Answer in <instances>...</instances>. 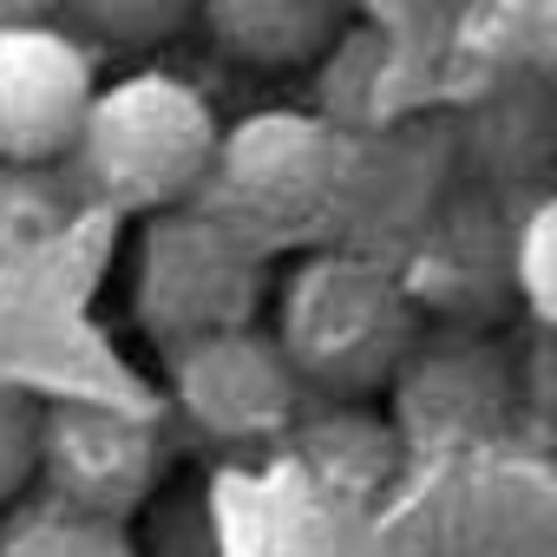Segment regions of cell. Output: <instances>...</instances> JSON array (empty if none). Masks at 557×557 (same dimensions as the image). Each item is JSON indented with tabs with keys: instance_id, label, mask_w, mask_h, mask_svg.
I'll return each mask as SVG.
<instances>
[{
	"instance_id": "obj_11",
	"label": "cell",
	"mask_w": 557,
	"mask_h": 557,
	"mask_svg": "<svg viewBox=\"0 0 557 557\" xmlns=\"http://www.w3.org/2000/svg\"><path fill=\"white\" fill-rule=\"evenodd\" d=\"M47 459V400L0 381V505H14Z\"/></svg>"
},
{
	"instance_id": "obj_13",
	"label": "cell",
	"mask_w": 557,
	"mask_h": 557,
	"mask_svg": "<svg viewBox=\"0 0 557 557\" xmlns=\"http://www.w3.org/2000/svg\"><path fill=\"white\" fill-rule=\"evenodd\" d=\"M524 40L557 73V0H524Z\"/></svg>"
},
{
	"instance_id": "obj_9",
	"label": "cell",
	"mask_w": 557,
	"mask_h": 557,
	"mask_svg": "<svg viewBox=\"0 0 557 557\" xmlns=\"http://www.w3.org/2000/svg\"><path fill=\"white\" fill-rule=\"evenodd\" d=\"M0 557H138L125 524L119 518H99V511H40L27 524H14L0 537Z\"/></svg>"
},
{
	"instance_id": "obj_10",
	"label": "cell",
	"mask_w": 557,
	"mask_h": 557,
	"mask_svg": "<svg viewBox=\"0 0 557 557\" xmlns=\"http://www.w3.org/2000/svg\"><path fill=\"white\" fill-rule=\"evenodd\" d=\"M66 8L79 14L92 40L125 47V53H151L197 21V0H66Z\"/></svg>"
},
{
	"instance_id": "obj_2",
	"label": "cell",
	"mask_w": 557,
	"mask_h": 557,
	"mask_svg": "<svg viewBox=\"0 0 557 557\" xmlns=\"http://www.w3.org/2000/svg\"><path fill=\"white\" fill-rule=\"evenodd\" d=\"M216 145L223 125L210 119L197 86H184L177 73H132L119 86H99L79 138V171L112 210L151 216L203 190Z\"/></svg>"
},
{
	"instance_id": "obj_6",
	"label": "cell",
	"mask_w": 557,
	"mask_h": 557,
	"mask_svg": "<svg viewBox=\"0 0 557 557\" xmlns=\"http://www.w3.org/2000/svg\"><path fill=\"white\" fill-rule=\"evenodd\" d=\"M171 387H177V407L210 440H269L296 420V400H302L296 361L256 322L171 348Z\"/></svg>"
},
{
	"instance_id": "obj_12",
	"label": "cell",
	"mask_w": 557,
	"mask_h": 557,
	"mask_svg": "<svg viewBox=\"0 0 557 557\" xmlns=\"http://www.w3.org/2000/svg\"><path fill=\"white\" fill-rule=\"evenodd\" d=\"M511 275H518L524 309L557 335V197H544V203L524 216L518 249H511Z\"/></svg>"
},
{
	"instance_id": "obj_3",
	"label": "cell",
	"mask_w": 557,
	"mask_h": 557,
	"mask_svg": "<svg viewBox=\"0 0 557 557\" xmlns=\"http://www.w3.org/2000/svg\"><path fill=\"white\" fill-rule=\"evenodd\" d=\"M269 296V249L223 223L210 203L151 210L132 256V309L151 342L184 348L223 329H249Z\"/></svg>"
},
{
	"instance_id": "obj_1",
	"label": "cell",
	"mask_w": 557,
	"mask_h": 557,
	"mask_svg": "<svg viewBox=\"0 0 557 557\" xmlns=\"http://www.w3.org/2000/svg\"><path fill=\"white\" fill-rule=\"evenodd\" d=\"M420 335L413 296L394 283V269L368 256H309L275 296V342L296 361L302 387L361 400L387 387Z\"/></svg>"
},
{
	"instance_id": "obj_5",
	"label": "cell",
	"mask_w": 557,
	"mask_h": 557,
	"mask_svg": "<svg viewBox=\"0 0 557 557\" xmlns=\"http://www.w3.org/2000/svg\"><path fill=\"white\" fill-rule=\"evenodd\" d=\"M99 79L73 34L27 21L0 27V164H53L79 151Z\"/></svg>"
},
{
	"instance_id": "obj_8",
	"label": "cell",
	"mask_w": 557,
	"mask_h": 557,
	"mask_svg": "<svg viewBox=\"0 0 557 557\" xmlns=\"http://www.w3.org/2000/svg\"><path fill=\"white\" fill-rule=\"evenodd\" d=\"M210 40L262 73L315 66L342 40V0H197Z\"/></svg>"
},
{
	"instance_id": "obj_4",
	"label": "cell",
	"mask_w": 557,
	"mask_h": 557,
	"mask_svg": "<svg viewBox=\"0 0 557 557\" xmlns=\"http://www.w3.org/2000/svg\"><path fill=\"white\" fill-rule=\"evenodd\" d=\"M348 151L315 112H249L223 132L216 164L197 190L223 223H236L262 249H289L315 236L342 197Z\"/></svg>"
},
{
	"instance_id": "obj_7",
	"label": "cell",
	"mask_w": 557,
	"mask_h": 557,
	"mask_svg": "<svg viewBox=\"0 0 557 557\" xmlns=\"http://www.w3.org/2000/svg\"><path fill=\"white\" fill-rule=\"evenodd\" d=\"M40 472L53 479L60 505L125 518L158 479V433L138 413L99 407V400H60V407H47Z\"/></svg>"
},
{
	"instance_id": "obj_14",
	"label": "cell",
	"mask_w": 557,
	"mask_h": 557,
	"mask_svg": "<svg viewBox=\"0 0 557 557\" xmlns=\"http://www.w3.org/2000/svg\"><path fill=\"white\" fill-rule=\"evenodd\" d=\"M66 0H0V27H27V21H53Z\"/></svg>"
}]
</instances>
